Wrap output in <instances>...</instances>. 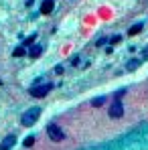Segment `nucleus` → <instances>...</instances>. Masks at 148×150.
I'll return each mask as SVG.
<instances>
[{"label": "nucleus", "instance_id": "1", "mask_svg": "<svg viewBox=\"0 0 148 150\" xmlns=\"http://www.w3.org/2000/svg\"><path fill=\"white\" fill-rule=\"evenodd\" d=\"M39 116H41V108H30L28 112H25L21 124H23V126H33L37 120H39Z\"/></svg>", "mask_w": 148, "mask_h": 150}, {"label": "nucleus", "instance_id": "2", "mask_svg": "<svg viewBox=\"0 0 148 150\" xmlns=\"http://www.w3.org/2000/svg\"><path fill=\"white\" fill-rule=\"evenodd\" d=\"M47 134H49V138L53 140V142H61V140L65 138V132H63L59 126H55V124H51L49 128H47Z\"/></svg>", "mask_w": 148, "mask_h": 150}, {"label": "nucleus", "instance_id": "3", "mask_svg": "<svg viewBox=\"0 0 148 150\" xmlns=\"http://www.w3.org/2000/svg\"><path fill=\"white\" fill-rule=\"evenodd\" d=\"M124 116V105L120 100L112 101V105H110V118H122Z\"/></svg>", "mask_w": 148, "mask_h": 150}, {"label": "nucleus", "instance_id": "4", "mask_svg": "<svg viewBox=\"0 0 148 150\" xmlns=\"http://www.w3.org/2000/svg\"><path fill=\"white\" fill-rule=\"evenodd\" d=\"M49 91H51V85H35V87H30L33 98H45Z\"/></svg>", "mask_w": 148, "mask_h": 150}, {"label": "nucleus", "instance_id": "5", "mask_svg": "<svg viewBox=\"0 0 148 150\" xmlns=\"http://www.w3.org/2000/svg\"><path fill=\"white\" fill-rule=\"evenodd\" d=\"M14 142H16V136L14 134H8L4 140H2V144H0V150H10L14 146Z\"/></svg>", "mask_w": 148, "mask_h": 150}, {"label": "nucleus", "instance_id": "6", "mask_svg": "<svg viewBox=\"0 0 148 150\" xmlns=\"http://www.w3.org/2000/svg\"><path fill=\"white\" fill-rule=\"evenodd\" d=\"M53 6H55L53 0H43V4H41V12H43V14H49V12H53Z\"/></svg>", "mask_w": 148, "mask_h": 150}, {"label": "nucleus", "instance_id": "7", "mask_svg": "<svg viewBox=\"0 0 148 150\" xmlns=\"http://www.w3.org/2000/svg\"><path fill=\"white\" fill-rule=\"evenodd\" d=\"M41 53H43V47H41V45H35V47L28 49V55H30V57H39Z\"/></svg>", "mask_w": 148, "mask_h": 150}, {"label": "nucleus", "instance_id": "8", "mask_svg": "<svg viewBox=\"0 0 148 150\" xmlns=\"http://www.w3.org/2000/svg\"><path fill=\"white\" fill-rule=\"evenodd\" d=\"M142 28H144V25H142V23H138V25H134L132 28H130V30H128V35H138Z\"/></svg>", "mask_w": 148, "mask_h": 150}, {"label": "nucleus", "instance_id": "9", "mask_svg": "<svg viewBox=\"0 0 148 150\" xmlns=\"http://www.w3.org/2000/svg\"><path fill=\"white\" fill-rule=\"evenodd\" d=\"M140 63H142V61H138V59H134V61H130V63H128L126 67H128L130 71H134V69H138V67H140Z\"/></svg>", "mask_w": 148, "mask_h": 150}, {"label": "nucleus", "instance_id": "10", "mask_svg": "<svg viewBox=\"0 0 148 150\" xmlns=\"http://www.w3.org/2000/svg\"><path fill=\"white\" fill-rule=\"evenodd\" d=\"M33 142H35V138H26L25 140V146L28 148V146H33Z\"/></svg>", "mask_w": 148, "mask_h": 150}, {"label": "nucleus", "instance_id": "11", "mask_svg": "<svg viewBox=\"0 0 148 150\" xmlns=\"http://www.w3.org/2000/svg\"><path fill=\"white\" fill-rule=\"evenodd\" d=\"M101 103H103V98H98V100H93V105H96V108H98V105H101Z\"/></svg>", "mask_w": 148, "mask_h": 150}, {"label": "nucleus", "instance_id": "12", "mask_svg": "<svg viewBox=\"0 0 148 150\" xmlns=\"http://www.w3.org/2000/svg\"><path fill=\"white\" fill-rule=\"evenodd\" d=\"M85 150H93V148H85Z\"/></svg>", "mask_w": 148, "mask_h": 150}]
</instances>
